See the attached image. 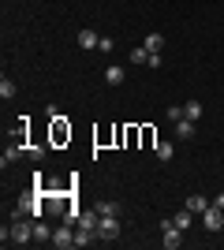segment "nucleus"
Segmentation results:
<instances>
[{
    "mask_svg": "<svg viewBox=\"0 0 224 250\" xmlns=\"http://www.w3.org/2000/svg\"><path fill=\"white\" fill-rule=\"evenodd\" d=\"M183 116L187 120H202V101H187L183 104Z\"/></svg>",
    "mask_w": 224,
    "mask_h": 250,
    "instance_id": "15",
    "label": "nucleus"
},
{
    "mask_svg": "<svg viewBox=\"0 0 224 250\" xmlns=\"http://www.w3.org/2000/svg\"><path fill=\"white\" fill-rule=\"evenodd\" d=\"M153 153H157V161H172V157H176V146H172V142H157Z\"/></svg>",
    "mask_w": 224,
    "mask_h": 250,
    "instance_id": "12",
    "label": "nucleus"
},
{
    "mask_svg": "<svg viewBox=\"0 0 224 250\" xmlns=\"http://www.w3.org/2000/svg\"><path fill=\"white\" fill-rule=\"evenodd\" d=\"M53 247L56 250H71L75 247V231L67 228V224H64V228H53Z\"/></svg>",
    "mask_w": 224,
    "mask_h": 250,
    "instance_id": "5",
    "label": "nucleus"
},
{
    "mask_svg": "<svg viewBox=\"0 0 224 250\" xmlns=\"http://www.w3.org/2000/svg\"><path fill=\"white\" fill-rule=\"evenodd\" d=\"M0 239L11 243V247H26V243H34V217L30 220H26V217H15V220H11V228L0 231Z\"/></svg>",
    "mask_w": 224,
    "mask_h": 250,
    "instance_id": "1",
    "label": "nucleus"
},
{
    "mask_svg": "<svg viewBox=\"0 0 224 250\" xmlns=\"http://www.w3.org/2000/svg\"><path fill=\"white\" fill-rule=\"evenodd\" d=\"M79 45H82V49H97V45H101V34L97 30H79Z\"/></svg>",
    "mask_w": 224,
    "mask_h": 250,
    "instance_id": "9",
    "label": "nucleus"
},
{
    "mask_svg": "<svg viewBox=\"0 0 224 250\" xmlns=\"http://www.w3.org/2000/svg\"><path fill=\"white\" fill-rule=\"evenodd\" d=\"M176 138H183V142H187V138H194V120H187V116H183V120H176Z\"/></svg>",
    "mask_w": 224,
    "mask_h": 250,
    "instance_id": "8",
    "label": "nucleus"
},
{
    "mask_svg": "<svg viewBox=\"0 0 224 250\" xmlns=\"http://www.w3.org/2000/svg\"><path fill=\"white\" fill-rule=\"evenodd\" d=\"M127 60H131V63H146V60H149V52L139 45V49H131V52H127Z\"/></svg>",
    "mask_w": 224,
    "mask_h": 250,
    "instance_id": "16",
    "label": "nucleus"
},
{
    "mask_svg": "<svg viewBox=\"0 0 224 250\" xmlns=\"http://www.w3.org/2000/svg\"><path fill=\"white\" fill-rule=\"evenodd\" d=\"M168 120H172V124H176V120H183V108H180V104H172V108H168Z\"/></svg>",
    "mask_w": 224,
    "mask_h": 250,
    "instance_id": "18",
    "label": "nucleus"
},
{
    "mask_svg": "<svg viewBox=\"0 0 224 250\" xmlns=\"http://www.w3.org/2000/svg\"><path fill=\"white\" fill-rule=\"evenodd\" d=\"M142 49H146V52H161V49H164V38H161V34H146Z\"/></svg>",
    "mask_w": 224,
    "mask_h": 250,
    "instance_id": "11",
    "label": "nucleus"
},
{
    "mask_svg": "<svg viewBox=\"0 0 224 250\" xmlns=\"http://www.w3.org/2000/svg\"><path fill=\"white\" fill-rule=\"evenodd\" d=\"M97 213H101V217H120V202H97Z\"/></svg>",
    "mask_w": 224,
    "mask_h": 250,
    "instance_id": "13",
    "label": "nucleus"
},
{
    "mask_svg": "<svg viewBox=\"0 0 224 250\" xmlns=\"http://www.w3.org/2000/svg\"><path fill=\"white\" fill-rule=\"evenodd\" d=\"M26 157H30V161H38V165H41L45 149H41V146H26Z\"/></svg>",
    "mask_w": 224,
    "mask_h": 250,
    "instance_id": "17",
    "label": "nucleus"
},
{
    "mask_svg": "<svg viewBox=\"0 0 224 250\" xmlns=\"http://www.w3.org/2000/svg\"><path fill=\"white\" fill-rule=\"evenodd\" d=\"M67 138H71V124H67V116H56L53 120V146H64Z\"/></svg>",
    "mask_w": 224,
    "mask_h": 250,
    "instance_id": "3",
    "label": "nucleus"
},
{
    "mask_svg": "<svg viewBox=\"0 0 224 250\" xmlns=\"http://www.w3.org/2000/svg\"><path fill=\"white\" fill-rule=\"evenodd\" d=\"M161 63H164V60H161V52H149V60H146V67H161Z\"/></svg>",
    "mask_w": 224,
    "mask_h": 250,
    "instance_id": "20",
    "label": "nucleus"
},
{
    "mask_svg": "<svg viewBox=\"0 0 224 250\" xmlns=\"http://www.w3.org/2000/svg\"><path fill=\"white\" fill-rule=\"evenodd\" d=\"M209 206H213V202L205 198V194H191V198H187V209H191V213H198V217H202Z\"/></svg>",
    "mask_w": 224,
    "mask_h": 250,
    "instance_id": "7",
    "label": "nucleus"
},
{
    "mask_svg": "<svg viewBox=\"0 0 224 250\" xmlns=\"http://www.w3.org/2000/svg\"><path fill=\"white\" fill-rule=\"evenodd\" d=\"M97 235H101V243H116L120 239V217H101L97 220Z\"/></svg>",
    "mask_w": 224,
    "mask_h": 250,
    "instance_id": "2",
    "label": "nucleus"
},
{
    "mask_svg": "<svg viewBox=\"0 0 224 250\" xmlns=\"http://www.w3.org/2000/svg\"><path fill=\"white\" fill-rule=\"evenodd\" d=\"M202 224H205V231H221V228H224V209L209 206V209L202 213Z\"/></svg>",
    "mask_w": 224,
    "mask_h": 250,
    "instance_id": "4",
    "label": "nucleus"
},
{
    "mask_svg": "<svg viewBox=\"0 0 224 250\" xmlns=\"http://www.w3.org/2000/svg\"><path fill=\"white\" fill-rule=\"evenodd\" d=\"M15 94H19V90H15V83H11L8 75H4V79H0V97H4V101H11Z\"/></svg>",
    "mask_w": 224,
    "mask_h": 250,
    "instance_id": "14",
    "label": "nucleus"
},
{
    "mask_svg": "<svg viewBox=\"0 0 224 250\" xmlns=\"http://www.w3.org/2000/svg\"><path fill=\"white\" fill-rule=\"evenodd\" d=\"M34 239L38 243H53V228H49L45 220H34Z\"/></svg>",
    "mask_w": 224,
    "mask_h": 250,
    "instance_id": "10",
    "label": "nucleus"
},
{
    "mask_svg": "<svg viewBox=\"0 0 224 250\" xmlns=\"http://www.w3.org/2000/svg\"><path fill=\"white\" fill-rule=\"evenodd\" d=\"M97 49H101V52H112V49H116V42H112V38H101V45H97Z\"/></svg>",
    "mask_w": 224,
    "mask_h": 250,
    "instance_id": "19",
    "label": "nucleus"
},
{
    "mask_svg": "<svg viewBox=\"0 0 224 250\" xmlns=\"http://www.w3.org/2000/svg\"><path fill=\"white\" fill-rule=\"evenodd\" d=\"M123 79H127V71H123L120 63H108L105 67V83L108 86H123Z\"/></svg>",
    "mask_w": 224,
    "mask_h": 250,
    "instance_id": "6",
    "label": "nucleus"
},
{
    "mask_svg": "<svg viewBox=\"0 0 224 250\" xmlns=\"http://www.w3.org/2000/svg\"><path fill=\"white\" fill-rule=\"evenodd\" d=\"M213 206H217V209H224V190L217 194V202H213Z\"/></svg>",
    "mask_w": 224,
    "mask_h": 250,
    "instance_id": "21",
    "label": "nucleus"
}]
</instances>
